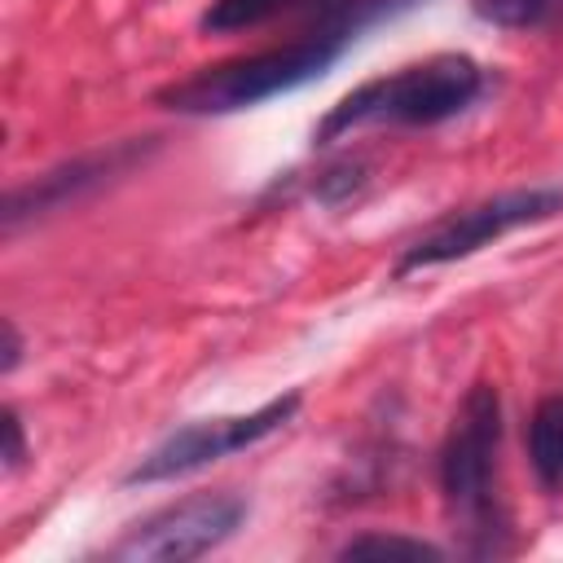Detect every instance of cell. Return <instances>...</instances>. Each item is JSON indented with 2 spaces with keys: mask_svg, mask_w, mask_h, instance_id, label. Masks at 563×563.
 Here are the masks:
<instances>
[{
  "mask_svg": "<svg viewBox=\"0 0 563 563\" xmlns=\"http://www.w3.org/2000/svg\"><path fill=\"white\" fill-rule=\"evenodd\" d=\"M484 92V66L466 53H435L427 62L400 66L396 75L365 79L352 88L312 132V141H334L352 128L365 123H409V128H431L453 114H462L475 97Z\"/></svg>",
  "mask_w": 563,
  "mask_h": 563,
  "instance_id": "1",
  "label": "cell"
},
{
  "mask_svg": "<svg viewBox=\"0 0 563 563\" xmlns=\"http://www.w3.org/2000/svg\"><path fill=\"white\" fill-rule=\"evenodd\" d=\"M347 35L343 31H321L282 48H264V53H246V57H229L216 66L194 70L189 79L172 84L158 92V106L176 110V114H233V110H251L268 97H282L317 75H325V66L343 53Z\"/></svg>",
  "mask_w": 563,
  "mask_h": 563,
  "instance_id": "2",
  "label": "cell"
},
{
  "mask_svg": "<svg viewBox=\"0 0 563 563\" xmlns=\"http://www.w3.org/2000/svg\"><path fill=\"white\" fill-rule=\"evenodd\" d=\"M501 444V396L493 383H475L440 449V488L471 532H493V471Z\"/></svg>",
  "mask_w": 563,
  "mask_h": 563,
  "instance_id": "3",
  "label": "cell"
},
{
  "mask_svg": "<svg viewBox=\"0 0 563 563\" xmlns=\"http://www.w3.org/2000/svg\"><path fill=\"white\" fill-rule=\"evenodd\" d=\"M563 211V185H532V189H506L497 198H484V202H471L453 216H444L435 229H427L396 264V273H418V268H435V264H453V260H466L475 255L479 246L515 233V229H528V224H541V220H554Z\"/></svg>",
  "mask_w": 563,
  "mask_h": 563,
  "instance_id": "4",
  "label": "cell"
},
{
  "mask_svg": "<svg viewBox=\"0 0 563 563\" xmlns=\"http://www.w3.org/2000/svg\"><path fill=\"white\" fill-rule=\"evenodd\" d=\"M299 409V391H286V396H273L264 400L260 409L251 413H229V418H198L189 427H176L167 440H158L128 475L123 484H163V479H176V475H189V471H202L238 449H251L260 444L264 435L282 431Z\"/></svg>",
  "mask_w": 563,
  "mask_h": 563,
  "instance_id": "5",
  "label": "cell"
},
{
  "mask_svg": "<svg viewBox=\"0 0 563 563\" xmlns=\"http://www.w3.org/2000/svg\"><path fill=\"white\" fill-rule=\"evenodd\" d=\"M246 519V501L233 493H194L141 519L110 554L132 563H185L224 545Z\"/></svg>",
  "mask_w": 563,
  "mask_h": 563,
  "instance_id": "6",
  "label": "cell"
},
{
  "mask_svg": "<svg viewBox=\"0 0 563 563\" xmlns=\"http://www.w3.org/2000/svg\"><path fill=\"white\" fill-rule=\"evenodd\" d=\"M145 150H150V145L123 141V145H110V150L70 158V163H62V167H53V172H44V176H35V180L9 189V198H4V233H13L22 220H35V216H44V211H57V207L84 198L88 189H97V185H106L110 176H119V172H128L132 163H141Z\"/></svg>",
  "mask_w": 563,
  "mask_h": 563,
  "instance_id": "7",
  "label": "cell"
},
{
  "mask_svg": "<svg viewBox=\"0 0 563 563\" xmlns=\"http://www.w3.org/2000/svg\"><path fill=\"white\" fill-rule=\"evenodd\" d=\"M528 457L550 493H563V396H545L528 422Z\"/></svg>",
  "mask_w": 563,
  "mask_h": 563,
  "instance_id": "8",
  "label": "cell"
},
{
  "mask_svg": "<svg viewBox=\"0 0 563 563\" xmlns=\"http://www.w3.org/2000/svg\"><path fill=\"white\" fill-rule=\"evenodd\" d=\"M295 4L299 0H211L198 26L202 31H216V35H224V31H251V26H264V22H273L277 13L295 9Z\"/></svg>",
  "mask_w": 563,
  "mask_h": 563,
  "instance_id": "9",
  "label": "cell"
},
{
  "mask_svg": "<svg viewBox=\"0 0 563 563\" xmlns=\"http://www.w3.org/2000/svg\"><path fill=\"white\" fill-rule=\"evenodd\" d=\"M343 559H365V554H374V559H440L444 550L440 545H431V541H418V537H352L343 550H339Z\"/></svg>",
  "mask_w": 563,
  "mask_h": 563,
  "instance_id": "10",
  "label": "cell"
},
{
  "mask_svg": "<svg viewBox=\"0 0 563 563\" xmlns=\"http://www.w3.org/2000/svg\"><path fill=\"white\" fill-rule=\"evenodd\" d=\"M475 13L493 26H510V31H523V26H541L550 18V4L554 0H471Z\"/></svg>",
  "mask_w": 563,
  "mask_h": 563,
  "instance_id": "11",
  "label": "cell"
},
{
  "mask_svg": "<svg viewBox=\"0 0 563 563\" xmlns=\"http://www.w3.org/2000/svg\"><path fill=\"white\" fill-rule=\"evenodd\" d=\"M361 180H365V167H361V163H339V167H330V172L321 176V198H325V202H343L347 194L361 189Z\"/></svg>",
  "mask_w": 563,
  "mask_h": 563,
  "instance_id": "12",
  "label": "cell"
},
{
  "mask_svg": "<svg viewBox=\"0 0 563 563\" xmlns=\"http://www.w3.org/2000/svg\"><path fill=\"white\" fill-rule=\"evenodd\" d=\"M26 462V435H22V418L18 409H4V471L13 475Z\"/></svg>",
  "mask_w": 563,
  "mask_h": 563,
  "instance_id": "13",
  "label": "cell"
},
{
  "mask_svg": "<svg viewBox=\"0 0 563 563\" xmlns=\"http://www.w3.org/2000/svg\"><path fill=\"white\" fill-rule=\"evenodd\" d=\"M18 356H22V343H18V330H13V321H4V374L18 365Z\"/></svg>",
  "mask_w": 563,
  "mask_h": 563,
  "instance_id": "14",
  "label": "cell"
}]
</instances>
